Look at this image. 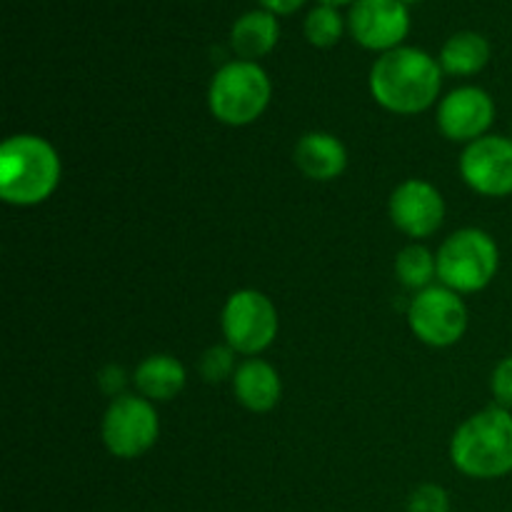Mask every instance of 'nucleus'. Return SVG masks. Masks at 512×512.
<instances>
[{
  "mask_svg": "<svg viewBox=\"0 0 512 512\" xmlns=\"http://www.w3.org/2000/svg\"><path fill=\"white\" fill-rule=\"evenodd\" d=\"M370 95L395 115H418L440 98V60L413 45H400L380 55L370 68Z\"/></svg>",
  "mask_w": 512,
  "mask_h": 512,
  "instance_id": "nucleus-1",
  "label": "nucleus"
},
{
  "mask_svg": "<svg viewBox=\"0 0 512 512\" xmlns=\"http://www.w3.org/2000/svg\"><path fill=\"white\" fill-rule=\"evenodd\" d=\"M63 165L40 135H13L0 148V198L15 208H35L58 190Z\"/></svg>",
  "mask_w": 512,
  "mask_h": 512,
  "instance_id": "nucleus-2",
  "label": "nucleus"
},
{
  "mask_svg": "<svg viewBox=\"0 0 512 512\" xmlns=\"http://www.w3.org/2000/svg\"><path fill=\"white\" fill-rule=\"evenodd\" d=\"M450 460L475 480H498L512 473V413L493 405L470 415L450 440Z\"/></svg>",
  "mask_w": 512,
  "mask_h": 512,
  "instance_id": "nucleus-3",
  "label": "nucleus"
},
{
  "mask_svg": "<svg viewBox=\"0 0 512 512\" xmlns=\"http://www.w3.org/2000/svg\"><path fill=\"white\" fill-rule=\"evenodd\" d=\"M273 98V83L265 68L253 60H230L213 75L208 108L218 123L245 128L263 118Z\"/></svg>",
  "mask_w": 512,
  "mask_h": 512,
  "instance_id": "nucleus-4",
  "label": "nucleus"
},
{
  "mask_svg": "<svg viewBox=\"0 0 512 512\" xmlns=\"http://www.w3.org/2000/svg\"><path fill=\"white\" fill-rule=\"evenodd\" d=\"M435 258L440 285L460 295L485 290L500 270L498 243L480 228H463L445 238Z\"/></svg>",
  "mask_w": 512,
  "mask_h": 512,
  "instance_id": "nucleus-5",
  "label": "nucleus"
},
{
  "mask_svg": "<svg viewBox=\"0 0 512 512\" xmlns=\"http://www.w3.org/2000/svg\"><path fill=\"white\" fill-rule=\"evenodd\" d=\"M225 343L238 355L255 358L273 345L278 338L280 318L273 300L253 288L235 290L223 305L220 315Z\"/></svg>",
  "mask_w": 512,
  "mask_h": 512,
  "instance_id": "nucleus-6",
  "label": "nucleus"
},
{
  "mask_svg": "<svg viewBox=\"0 0 512 512\" xmlns=\"http://www.w3.org/2000/svg\"><path fill=\"white\" fill-rule=\"evenodd\" d=\"M160 435L155 405L143 395H118L110 400L100 423L105 450L120 460H133L148 453Z\"/></svg>",
  "mask_w": 512,
  "mask_h": 512,
  "instance_id": "nucleus-7",
  "label": "nucleus"
},
{
  "mask_svg": "<svg viewBox=\"0 0 512 512\" xmlns=\"http://www.w3.org/2000/svg\"><path fill=\"white\" fill-rule=\"evenodd\" d=\"M408 323L420 343L430 348H450L460 343L468 330V305L455 290L430 285L410 300Z\"/></svg>",
  "mask_w": 512,
  "mask_h": 512,
  "instance_id": "nucleus-8",
  "label": "nucleus"
},
{
  "mask_svg": "<svg viewBox=\"0 0 512 512\" xmlns=\"http://www.w3.org/2000/svg\"><path fill=\"white\" fill-rule=\"evenodd\" d=\"M348 30L355 43L373 53H388L403 45L410 33V8L405 0H355L348 13Z\"/></svg>",
  "mask_w": 512,
  "mask_h": 512,
  "instance_id": "nucleus-9",
  "label": "nucleus"
},
{
  "mask_svg": "<svg viewBox=\"0 0 512 512\" xmlns=\"http://www.w3.org/2000/svg\"><path fill=\"white\" fill-rule=\"evenodd\" d=\"M460 175L483 198H508L512 195V138L485 135L465 145Z\"/></svg>",
  "mask_w": 512,
  "mask_h": 512,
  "instance_id": "nucleus-10",
  "label": "nucleus"
},
{
  "mask_svg": "<svg viewBox=\"0 0 512 512\" xmlns=\"http://www.w3.org/2000/svg\"><path fill=\"white\" fill-rule=\"evenodd\" d=\"M388 213L395 228L408 238H430L445 220V198L428 180L408 178L390 195Z\"/></svg>",
  "mask_w": 512,
  "mask_h": 512,
  "instance_id": "nucleus-11",
  "label": "nucleus"
},
{
  "mask_svg": "<svg viewBox=\"0 0 512 512\" xmlns=\"http://www.w3.org/2000/svg\"><path fill=\"white\" fill-rule=\"evenodd\" d=\"M495 120V100L478 85H463L445 95L438 105V128L453 143H475L485 138Z\"/></svg>",
  "mask_w": 512,
  "mask_h": 512,
  "instance_id": "nucleus-12",
  "label": "nucleus"
},
{
  "mask_svg": "<svg viewBox=\"0 0 512 512\" xmlns=\"http://www.w3.org/2000/svg\"><path fill=\"white\" fill-rule=\"evenodd\" d=\"M295 165L305 178L315 183H330L338 180L348 168V148L340 138L325 130L305 133L295 145Z\"/></svg>",
  "mask_w": 512,
  "mask_h": 512,
  "instance_id": "nucleus-13",
  "label": "nucleus"
},
{
  "mask_svg": "<svg viewBox=\"0 0 512 512\" xmlns=\"http://www.w3.org/2000/svg\"><path fill=\"white\" fill-rule=\"evenodd\" d=\"M233 393L250 413H270L283 398V380L278 370L260 358H248L233 375Z\"/></svg>",
  "mask_w": 512,
  "mask_h": 512,
  "instance_id": "nucleus-14",
  "label": "nucleus"
},
{
  "mask_svg": "<svg viewBox=\"0 0 512 512\" xmlns=\"http://www.w3.org/2000/svg\"><path fill=\"white\" fill-rule=\"evenodd\" d=\"M280 40V23L278 15L268 10H248L240 15L230 28V45L240 60H253L258 63L260 58L270 55Z\"/></svg>",
  "mask_w": 512,
  "mask_h": 512,
  "instance_id": "nucleus-15",
  "label": "nucleus"
},
{
  "mask_svg": "<svg viewBox=\"0 0 512 512\" xmlns=\"http://www.w3.org/2000/svg\"><path fill=\"white\" fill-rule=\"evenodd\" d=\"M133 383L140 390V395L148 398L150 403H170V400L183 393L185 383H188V373H185V365L178 358L158 353L145 358L135 368Z\"/></svg>",
  "mask_w": 512,
  "mask_h": 512,
  "instance_id": "nucleus-16",
  "label": "nucleus"
},
{
  "mask_svg": "<svg viewBox=\"0 0 512 512\" xmlns=\"http://www.w3.org/2000/svg\"><path fill=\"white\" fill-rule=\"evenodd\" d=\"M490 43L485 35L475 33V30H460V33L450 35L445 45L440 48V68L448 75H458V78H470L485 70L490 63Z\"/></svg>",
  "mask_w": 512,
  "mask_h": 512,
  "instance_id": "nucleus-17",
  "label": "nucleus"
},
{
  "mask_svg": "<svg viewBox=\"0 0 512 512\" xmlns=\"http://www.w3.org/2000/svg\"><path fill=\"white\" fill-rule=\"evenodd\" d=\"M395 275L405 288L420 293V290L430 288V283L438 278V258L420 243L405 245L395 255Z\"/></svg>",
  "mask_w": 512,
  "mask_h": 512,
  "instance_id": "nucleus-18",
  "label": "nucleus"
},
{
  "mask_svg": "<svg viewBox=\"0 0 512 512\" xmlns=\"http://www.w3.org/2000/svg\"><path fill=\"white\" fill-rule=\"evenodd\" d=\"M345 28H348V20L340 15L338 8L333 5H315L308 15H305V23H303V33L305 40H308L313 48L320 50H328L335 48L343 38Z\"/></svg>",
  "mask_w": 512,
  "mask_h": 512,
  "instance_id": "nucleus-19",
  "label": "nucleus"
},
{
  "mask_svg": "<svg viewBox=\"0 0 512 512\" xmlns=\"http://www.w3.org/2000/svg\"><path fill=\"white\" fill-rule=\"evenodd\" d=\"M235 350L225 345H213V348L205 350L198 360V373L203 375L205 383H225V380H233L238 363H235Z\"/></svg>",
  "mask_w": 512,
  "mask_h": 512,
  "instance_id": "nucleus-20",
  "label": "nucleus"
},
{
  "mask_svg": "<svg viewBox=\"0 0 512 512\" xmlns=\"http://www.w3.org/2000/svg\"><path fill=\"white\" fill-rule=\"evenodd\" d=\"M408 512H450L448 493L435 483L418 485L408 498Z\"/></svg>",
  "mask_w": 512,
  "mask_h": 512,
  "instance_id": "nucleus-21",
  "label": "nucleus"
},
{
  "mask_svg": "<svg viewBox=\"0 0 512 512\" xmlns=\"http://www.w3.org/2000/svg\"><path fill=\"white\" fill-rule=\"evenodd\" d=\"M490 390H493L495 405L512 410V355L500 360L490 375Z\"/></svg>",
  "mask_w": 512,
  "mask_h": 512,
  "instance_id": "nucleus-22",
  "label": "nucleus"
},
{
  "mask_svg": "<svg viewBox=\"0 0 512 512\" xmlns=\"http://www.w3.org/2000/svg\"><path fill=\"white\" fill-rule=\"evenodd\" d=\"M98 383L105 393L113 395V398H118L120 390H123V385H125V370L118 368V365H108V368L100 370Z\"/></svg>",
  "mask_w": 512,
  "mask_h": 512,
  "instance_id": "nucleus-23",
  "label": "nucleus"
},
{
  "mask_svg": "<svg viewBox=\"0 0 512 512\" xmlns=\"http://www.w3.org/2000/svg\"><path fill=\"white\" fill-rule=\"evenodd\" d=\"M260 3V8L263 10H268V13H273V15H293V13H298L300 8H303L305 5V0H258Z\"/></svg>",
  "mask_w": 512,
  "mask_h": 512,
  "instance_id": "nucleus-24",
  "label": "nucleus"
},
{
  "mask_svg": "<svg viewBox=\"0 0 512 512\" xmlns=\"http://www.w3.org/2000/svg\"><path fill=\"white\" fill-rule=\"evenodd\" d=\"M320 5H333V8H343V5H353L355 0H318Z\"/></svg>",
  "mask_w": 512,
  "mask_h": 512,
  "instance_id": "nucleus-25",
  "label": "nucleus"
},
{
  "mask_svg": "<svg viewBox=\"0 0 512 512\" xmlns=\"http://www.w3.org/2000/svg\"><path fill=\"white\" fill-rule=\"evenodd\" d=\"M510 138H512V135H510Z\"/></svg>",
  "mask_w": 512,
  "mask_h": 512,
  "instance_id": "nucleus-26",
  "label": "nucleus"
}]
</instances>
